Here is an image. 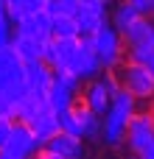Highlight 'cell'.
I'll return each mask as SVG.
<instances>
[{
  "label": "cell",
  "instance_id": "cell-1",
  "mask_svg": "<svg viewBox=\"0 0 154 159\" xmlns=\"http://www.w3.org/2000/svg\"><path fill=\"white\" fill-rule=\"evenodd\" d=\"M115 75H118V84L123 89H129L140 103H152L154 101V78L143 61L121 59L115 64Z\"/></svg>",
  "mask_w": 154,
  "mask_h": 159
},
{
  "label": "cell",
  "instance_id": "cell-2",
  "mask_svg": "<svg viewBox=\"0 0 154 159\" xmlns=\"http://www.w3.org/2000/svg\"><path fill=\"white\" fill-rule=\"evenodd\" d=\"M123 39V59L143 61L154 53V17H137L126 31H121Z\"/></svg>",
  "mask_w": 154,
  "mask_h": 159
},
{
  "label": "cell",
  "instance_id": "cell-3",
  "mask_svg": "<svg viewBox=\"0 0 154 159\" xmlns=\"http://www.w3.org/2000/svg\"><path fill=\"white\" fill-rule=\"evenodd\" d=\"M79 92H81V81L70 70H59V73H53L51 84L45 89V103L53 112H65L79 101Z\"/></svg>",
  "mask_w": 154,
  "mask_h": 159
},
{
  "label": "cell",
  "instance_id": "cell-4",
  "mask_svg": "<svg viewBox=\"0 0 154 159\" xmlns=\"http://www.w3.org/2000/svg\"><path fill=\"white\" fill-rule=\"evenodd\" d=\"M0 92L11 98V103L28 92L25 78H22V59L11 50V45L0 48Z\"/></svg>",
  "mask_w": 154,
  "mask_h": 159
},
{
  "label": "cell",
  "instance_id": "cell-5",
  "mask_svg": "<svg viewBox=\"0 0 154 159\" xmlns=\"http://www.w3.org/2000/svg\"><path fill=\"white\" fill-rule=\"evenodd\" d=\"M93 39V50L101 61L104 70H115V64L123 59V39H121V31L112 28L109 22H104L95 34H90Z\"/></svg>",
  "mask_w": 154,
  "mask_h": 159
},
{
  "label": "cell",
  "instance_id": "cell-6",
  "mask_svg": "<svg viewBox=\"0 0 154 159\" xmlns=\"http://www.w3.org/2000/svg\"><path fill=\"white\" fill-rule=\"evenodd\" d=\"M36 154L42 159H79L87 154V148H84L81 137L67 134V131H56L36 148Z\"/></svg>",
  "mask_w": 154,
  "mask_h": 159
},
{
  "label": "cell",
  "instance_id": "cell-7",
  "mask_svg": "<svg viewBox=\"0 0 154 159\" xmlns=\"http://www.w3.org/2000/svg\"><path fill=\"white\" fill-rule=\"evenodd\" d=\"M123 145L132 154H143L146 148L154 145V120L149 112H135L126 123V134H123Z\"/></svg>",
  "mask_w": 154,
  "mask_h": 159
},
{
  "label": "cell",
  "instance_id": "cell-8",
  "mask_svg": "<svg viewBox=\"0 0 154 159\" xmlns=\"http://www.w3.org/2000/svg\"><path fill=\"white\" fill-rule=\"evenodd\" d=\"M36 140H34V131L25 126V123H20V120H14L11 123V134H8V140H6V145L0 148V159H28L36 154Z\"/></svg>",
  "mask_w": 154,
  "mask_h": 159
},
{
  "label": "cell",
  "instance_id": "cell-9",
  "mask_svg": "<svg viewBox=\"0 0 154 159\" xmlns=\"http://www.w3.org/2000/svg\"><path fill=\"white\" fill-rule=\"evenodd\" d=\"M67 70L79 81H90V78H95L104 70L101 61H98V56H95V50H93V39L90 36H79V48H76V56H73V61H70Z\"/></svg>",
  "mask_w": 154,
  "mask_h": 159
},
{
  "label": "cell",
  "instance_id": "cell-10",
  "mask_svg": "<svg viewBox=\"0 0 154 159\" xmlns=\"http://www.w3.org/2000/svg\"><path fill=\"white\" fill-rule=\"evenodd\" d=\"M22 78H25V89L36 98H45V89L53 78V70L42 61V59H31L22 61Z\"/></svg>",
  "mask_w": 154,
  "mask_h": 159
},
{
  "label": "cell",
  "instance_id": "cell-11",
  "mask_svg": "<svg viewBox=\"0 0 154 159\" xmlns=\"http://www.w3.org/2000/svg\"><path fill=\"white\" fill-rule=\"evenodd\" d=\"M126 123L129 117H123L118 109H107L101 115V143L107 148H121L123 145V134H126Z\"/></svg>",
  "mask_w": 154,
  "mask_h": 159
},
{
  "label": "cell",
  "instance_id": "cell-12",
  "mask_svg": "<svg viewBox=\"0 0 154 159\" xmlns=\"http://www.w3.org/2000/svg\"><path fill=\"white\" fill-rule=\"evenodd\" d=\"M109 89H107V84H104V78H101V73L95 75V78H90V81H84V89L79 92V101L87 106V109H93L95 115H104L107 109H109Z\"/></svg>",
  "mask_w": 154,
  "mask_h": 159
},
{
  "label": "cell",
  "instance_id": "cell-13",
  "mask_svg": "<svg viewBox=\"0 0 154 159\" xmlns=\"http://www.w3.org/2000/svg\"><path fill=\"white\" fill-rule=\"evenodd\" d=\"M51 20H53V14L48 8H36V11H28L20 22H14V31L36 36V39H48L51 36Z\"/></svg>",
  "mask_w": 154,
  "mask_h": 159
},
{
  "label": "cell",
  "instance_id": "cell-14",
  "mask_svg": "<svg viewBox=\"0 0 154 159\" xmlns=\"http://www.w3.org/2000/svg\"><path fill=\"white\" fill-rule=\"evenodd\" d=\"M28 129L34 131V140H36V145H42L51 134H56L59 131V126H56V112L42 101V106L36 109V115L31 117V123H28Z\"/></svg>",
  "mask_w": 154,
  "mask_h": 159
},
{
  "label": "cell",
  "instance_id": "cell-15",
  "mask_svg": "<svg viewBox=\"0 0 154 159\" xmlns=\"http://www.w3.org/2000/svg\"><path fill=\"white\" fill-rule=\"evenodd\" d=\"M73 17H76V25H79V36H90L104 22H109V11L107 8H90V6H79V11Z\"/></svg>",
  "mask_w": 154,
  "mask_h": 159
},
{
  "label": "cell",
  "instance_id": "cell-16",
  "mask_svg": "<svg viewBox=\"0 0 154 159\" xmlns=\"http://www.w3.org/2000/svg\"><path fill=\"white\" fill-rule=\"evenodd\" d=\"M70 109L76 112V120H79L81 137H84V140H93V143H101V115H95L93 109H87L81 101H76Z\"/></svg>",
  "mask_w": 154,
  "mask_h": 159
},
{
  "label": "cell",
  "instance_id": "cell-17",
  "mask_svg": "<svg viewBox=\"0 0 154 159\" xmlns=\"http://www.w3.org/2000/svg\"><path fill=\"white\" fill-rule=\"evenodd\" d=\"M42 45H45V39H36V36H28V34H17V31H14L11 50H14V53H17L22 61L42 59Z\"/></svg>",
  "mask_w": 154,
  "mask_h": 159
},
{
  "label": "cell",
  "instance_id": "cell-18",
  "mask_svg": "<svg viewBox=\"0 0 154 159\" xmlns=\"http://www.w3.org/2000/svg\"><path fill=\"white\" fill-rule=\"evenodd\" d=\"M137 17H140V14H137L126 0H115V3L109 6V25L118 28V31H126Z\"/></svg>",
  "mask_w": 154,
  "mask_h": 159
},
{
  "label": "cell",
  "instance_id": "cell-19",
  "mask_svg": "<svg viewBox=\"0 0 154 159\" xmlns=\"http://www.w3.org/2000/svg\"><path fill=\"white\" fill-rule=\"evenodd\" d=\"M51 36H56V39L79 36L76 17H70V14H53V20H51Z\"/></svg>",
  "mask_w": 154,
  "mask_h": 159
},
{
  "label": "cell",
  "instance_id": "cell-20",
  "mask_svg": "<svg viewBox=\"0 0 154 159\" xmlns=\"http://www.w3.org/2000/svg\"><path fill=\"white\" fill-rule=\"evenodd\" d=\"M79 6H81V0H45V8L51 11V14H76L79 11Z\"/></svg>",
  "mask_w": 154,
  "mask_h": 159
},
{
  "label": "cell",
  "instance_id": "cell-21",
  "mask_svg": "<svg viewBox=\"0 0 154 159\" xmlns=\"http://www.w3.org/2000/svg\"><path fill=\"white\" fill-rule=\"evenodd\" d=\"M11 39H14V22H11L8 14L3 11V14H0V48H8Z\"/></svg>",
  "mask_w": 154,
  "mask_h": 159
},
{
  "label": "cell",
  "instance_id": "cell-22",
  "mask_svg": "<svg viewBox=\"0 0 154 159\" xmlns=\"http://www.w3.org/2000/svg\"><path fill=\"white\" fill-rule=\"evenodd\" d=\"M0 117L14 120V103H11V98H6L3 92H0Z\"/></svg>",
  "mask_w": 154,
  "mask_h": 159
},
{
  "label": "cell",
  "instance_id": "cell-23",
  "mask_svg": "<svg viewBox=\"0 0 154 159\" xmlns=\"http://www.w3.org/2000/svg\"><path fill=\"white\" fill-rule=\"evenodd\" d=\"M140 17H149V8H152V0H126Z\"/></svg>",
  "mask_w": 154,
  "mask_h": 159
},
{
  "label": "cell",
  "instance_id": "cell-24",
  "mask_svg": "<svg viewBox=\"0 0 154 159\" xmlns=\"http://www.w3.org/2000/svg\"><path fill=\"white\" fill-rule=\"evenodd\" d=\"M11 123H14V120H8V117H0V148L6 145L8 134H11Z\"/></svg>",
  "mask_w": 154,
  "mask_h": 159
},
{
  "label": "cell",
  "instance_id": "cell-25",
  "mask_svg": "<svg viewBox=\"0 0 154 159\" xmlns=\"http://www.w3.org/2000/svg\"><path fill=\"white\" fill-rule=\"evenodd\" d=\"M112 3H115V0H81V6H90V8H107V11H109Z\"/></svg>",
  "mask_w": 154,
  "mask_h": 159
},
{
  "label": "cell",
  "instance_id": "cell-26",
  "mask_svg": "<svg viewBox=\"0 0 154 159\" xmlns=\"http://www.w3.org/2000/svg\"><path fill=\"white\" fill-rule=\"evenodd\" d=\"M25 11H36V8H45V0H22Z\"/></svg>",
  "mask_w": 154,
  "mask_h": 159
},
{
  "label": "cell",
  "instance_id": "cell-27",
  "mask_svg": "<svg viewBox=\"0 0 154 159\" xmlns=\"http://www.w3.org/2000/svg\"><path fill=\"white\" fill-rule=\"evenodd\" d=\"M146 67H149V73H152V78H154V53L146 59Z\"/></svg>",
  "mask_w": 154,
  "mask_h": 159
},
{
  "label": "cell",
  "instance_id": "cell-28",
  "mask_svg": "<svg viewBox=\"0 0 154 159\" xmlns=\"http://www.w3.org/2000/svg\"><path fill=\"white\" fill-rule=\"evenodd\" d=\"M149 115H152V120H154V101L149 103Z\"/></svg>",
  "mask_w": 154,
  "mask_h": 159
}]
</instances>
